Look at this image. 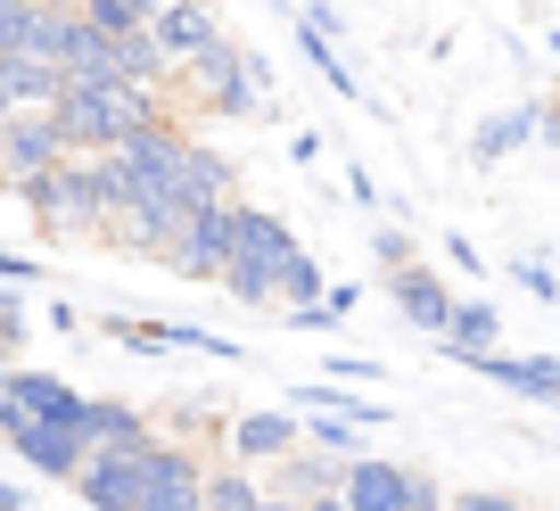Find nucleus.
Masks as SVG:
<instances>
[{"label": "nucleus", "mask_w": 560, "mask_h": 511, "mask_svg": "<svg viewBox=\"0 0 560 511\" xmlns=\"http://www.w3.org/2000/svg\"><path fill=\"white\" fill-rule=\"evenodd\" d=\"M67 158H107V149L140 141L149 124H165L158 91H132V83H67V100L50 107Z\"/></svg>", "instance_id": "f257e3e1"}, {"label": "nucleus", "mask_w": 560, "mask_h": 511, "mask_svg": "<svg viewBox=\"0 0 560 511\" xmlns=\"http://www.w3.org/2000/svg\"><path fill=\"white\" fill-rule=\"evenodd\" d=\"M298 256H305L298 231L280 223V214H264V207H247V198H240V247H231V265H223V298L280 305V289H289Z\"/></svg>", "instance_id": "f03ea898"}, {"label": "nucleus", "mask_w": 560, "mask_h": 511, "mask_svg": "<svg viewBox=\"0 0 560 511\" xmlns=\"http://www.w3.org/2000/svg\"><path fill=\"white\" fill-rule=\"evenodd\" d=\"M174 83L190 91L207 116H272V67H264L256 50H240L231 34L214 42V50H198Z\"/></svg>", "instance_id": "7ed1b4c3"}, {"label": "nucleus", "mask_w": 560, "mask_h": 511, "mask_svg": "<svg viewBox=\"0 0 560 511\" xmlns=\"http://www.w3.org/2000/svg\"><path fill=\"white\" fill-rule=\"evenodd\" d=\"M18 198L34 207V223L50 231V240H107V198H100L91 158H58L50 174L18 182Z\"/></svg>", "instance_id": "20e7f679"}, {"label": "nucleus", "mask_w": 560, "mask_h": 511, "mask_svg": "<svg viewBox=\"0 0 560 511\" xmlns=\"http://www.w3.org/2000/svg\"><path fill=\"white\" fill-rule=\"evenodd\" d=\"M338 503H347V511H445V487L429 471H412V462L363 454L347 471V487H338Z\"/></svg>", "instance_id": "39448f33"}, {"label": "nucleus", "mask_w": 560, "mask_h": 511, "mask_svg": "<svg viewBox=\"0 0 560 511\" xmlns=\"http://www.w3.org/2000/svg\"><path fill=\"white\" fill-rule=\"evenodd\" d=\"M132 511H207V462L190 445L158 438L149 445V471H140V503Z\"/></svg>", "instance_id": "423d86ee"}, {"label": "nucleus", "mask_w": 560, "mask_h": 511, "mask_svg": "<svg viewBox=\"0 0 560 511\" xmlns=\"http://www.w3.org/2000/svg\"><path fill=\"white\" fill-rule=\"evenodd\" d=\"M231 247H240V207H207V214H190V223H182L165 272H182V281H223Z\"/></svg>", "instance_id": "0eeeda50"}, {"label": "nucleus", "mask_w": 560, "mask_h": 511, "mask_svg": "<svg viewBox=\"0 0 560 511\" xmlns=\"http://www.w3.org/2000/svg\"><path fill=\"white\" fill-rule=\"evenodd\" d=\"M149 445H158V438H149ZM149 445H107V454H91L83 471H74L83 511H132L140 503V471H149Z\"/></svg>", "instance_id": "6e6552de"}, {"label": "nucleus", "mask_w": 560, "mask_h": 511, "mask_svg": "<svg viewBox=\"0 0 560 511\" xmlns=\"http://www.w3.org/2000/svg\"><path fill=\"white\" fill-rule=\"evenodd\" d=\"M58 158H67V141H58L50 107H18V116L0 124V182H34V174H50Z\"/></svg>", "instance_id": "1a4fd4ad"}, {"label": "nucleus", "mask_w": 560, "mask_h": 511, "mask_svg": "<svg viewBox=\"0 0 560 511\" xmlns=\"http://www.w3.org/2000/svg\"><path fill=\"white\" fill-rule=\"evenodd\" d=\"M387 298H396V314L412 322V330L445 338V322H454L462 289H445V272H429V265H404V272H387Z\"/></svg>", "instance_id": "9d476101"}, {"label": "nucleus", "mask_w": 560, "mask_h": 511, "mask_svg": "<svg viewBox=\"0 0 560 511\" xmlns=\"http://www.w3.org/2000/svg\"><path fill=\"white\" fill-rule=\"evenodd\" d=\"M223 438H231V462H240V471H256V462L298 454V445H305V421H298V413H280V405H264V413H240Z\"/></svg>", "instance_id": "9b49d317"}, {"label": "nucleus", "mask_w": 560, "mask_h": 511, "mask_svg": "<svg viewBox=\"0 0 560 511\" xmlns=\"http://www.w3.org/2000/svg\"><path fill=\"white\" fill-rule=\"evenodd\" d=\"M354 462H363V454H354ZM354 462H347V454H322V445H298V454H280V462H272V487H264V495H289V503H322V495L347 487Z\"/></svg>", "instance_id": "f8f14e48"}, {"label": "nucleus", "mask_w": 560, "mask_h": 511, "mask_svg": "<svg viewBox=\"0 0 560 511\" xmlns=\"http://www.w3.org/2000/svg\"><path fill=\"white\" fill-rule=\"evenodd\" d=\"M9 445H18V462H25V471L67 478V487H74V471L91 462L83 429H58V421H18V429H9Z\"/></svg>", "instance_id": "ddd939ff"}, {"label": "nucleus", "mask_w": 560, "mask_h": 511, "mask_svg": "<svg viewBox=\"0 0 560 511\" xmlns=\"http://www.w3.org/2000/svg\"><path fill=\"white\" fill-rule=\"evenodd\" d=\"M149 34H158V50L174 58V74H182L198 50H214V42H223V25H214V9H207V0H158Z\"/></svg>", "instance_id": "4468645a"}, {"label": "nucleus", "mask_w": 560, "mask_h": 511, "mask_svg": "<svg viewBox=\"0 0 560 511\" xmlns=\"http://www.w3.org/2000/svg\"><path fill=\"white\" fill-rule=\"evenodd\" d=\"M445 363H487V355H503V314H494V298H470L462 289V305H454V322H445Z\"/></svg>", "instance_id": "2eb2a0df"}, {"label": "nucleus", "mask_w": 560, "mask_h": 511, "mask_svg": "<svg viewBox=\"0 0 560 511\" xmlns=\"http://www.w3.org/2000/svg\"><path fill=\"white\" fill-rule=\"evenodd\" d=\"M298 50L314 58V74H322V83L338 91V100H363V83H354L347 50H338V18L322 9V0H314V9H298ZM363 107H371V100H363Z\"/></svg>", "instance_id": "dca6fc26"}, {"label": "nucleus", "mask_w": 560, "mask_h": 511, "mask_svg": "<svg viewBox=\"0 0 560 511\" xmlns=\"http://www.w3.org/2000/svg\"><path fill=\"white\" fill-rule=\"evenodd\" d=\"M527 141H544V100H511V107H494V116L470 132V165H503L511 149H527Z\"/></svg>", "instance_id": "f3484780"}, {"label": "nucleus", "mask_w": 560, "mask_h": 511, "mask_svg": "<svg viewBox=\"0 0 560 511\" xmlns=\"http://www.w3.org/2000/svg\"><path fill=\"white\" fill-rule=\"evenodd\" d=\"M494 380V388H511V396H527V405H560V355H487L478 363Z\"/></svg>", "instance_id": "a211bd4d"}, {"label": "nucleus", "mask_w": 560, "mask_h": 511, "mask_svg": "<svg viewBox=\"0 0 560 511\" xmlns=\"http://www.w3.org/2000/svg\"><path fill=\"white\" fill-rule=\"evenodd\" d=\"M289 413H330V421H347V429H387V405H371V396H354L347 380H298V396H289Z\"/></svg>", "instance_id": "6ab92c4d"}, {"label": "nucleus", "mask_w": 560, "mask_h": 511, "mask_svg": "<svg viewBox=\"0 0 560 511\" xmlns=\"http://www.w3.org/2000/svg\"><path fill=\"white\" fill-rule=\"evenodd\" d=\"M158 429H149V413L140 405H116V396H91L83 405V445L91 454H107V445H149Z\"/></svg>", "instance_id": "aec40b11"}, {"label": "nucleus", "mask_w": 560, "mask_h": 511, "mask_svg": "<svg viewBox=\"0 0 560 511\" xmlns=\"http://www.w3.org/2000/svg\"><path fill=\"white\" fill-rule=\"evenodd\" d=\"M0 83H9L18 107H58L67 100V74H58L50 58H0Z\"/></svg>", "instance_id": "412c9836"}, {"label": "nucleus", "mask_w": 560, "mask_h": 511, "mask_svg": "<svg viewBox=\"0 0 560 511\" xmlns=\"http://www.w3.org/2000/svg\"><path fill=\"white\" fill-rule=\"evenodd\" d=\"M74 9H83V25H91V34H107V42L149 34V18H158V0H74Z\"/></svg>", "instance_id": "4be33fe9"}, {"label": "nucleus", "mask_w": 560, "mask_h": 511, "mask_svg": "<svg viewBox=\"0 0 560 511\" xmlns=\"http://www.w3.org/2000/svg\"><path fill=\"white\" fill-rule=\"evenodd\" d=\"M264 503V487L231 462V471H207V511H256Z\"/></svg>", "instance_id": "5701e85b"}, {"label": "nucleus", "mask_w": 560, "mask_h": 511, "mask_svg": "<svg viewBox=\"0 0 560 511\" xmlns=\"http://www.w3.org/2000/svg\"><path fill=\"white\" fill-rule=\"evenodd\" d=\"M107 338L132 355H174V322H132V314H107Z\"/></svg>", "instance_id": "b1692460"}, {"label": "nucleus", "mask_w": 560, "mask_h": 511, "mask_svg": "<svg viewBox=\"0 0 560 511\" xmlns=\"http://www.w3.org/2000/svg\"><path fill=\"white\" fill-rule=\"evenodd\" d=\"M305 421V445H322V454H363V429H347V421H330V413H298Z\"/></svg>", "instance_id": "393cba45"}, {"label": "nucleus", "mask_w": 560, "mask_h": 511, "mask_svg": "<svg viewBox=\"0 0 560 511\" xmlns=\"http://www.w3.org/2000/svg\"><path fill=\"white\" fill-rule=\"evenodd\" d=\"M174 355H214V363H240V347H231L223 330H198V322H174Z\"/></svg>", "instance_id": "a878e982"}, {"label": "nucleus", "mask_w": 560, "mask_h": 511, "mask_svg": "<svg viewBox=\"0 0 560 511\" xmlns=\"http://www.w3.org/2000/svg\"><path fill=\"white\" fill-rule=\"evenodd\" d=\"M511 281L527 289V298H544V305H560V272L544 265V256H511Z\"/></svg>", "instance_id": "bb28decb"}, {"label": "nucleus", "mask_w": 560, "mask_h": 511, "mask_svg": "<svg viewBox=\"0 0 560 511\" xmlns=\"http://www.w3.org/2000/svg\"><path fill=\"white\" fill-rule=\"evenodd\" d=\"M25 330H34V322H25L18 289H0V363H9V355H25Z\"/></svg>", "instance_id": "cd10ccee"}, {"label": "nucleus", "mask_w": 560, "mask_h": 511, "mask_svg": "<svg viewBox=\"0 0 560 511\" xmlns=\"http://www.w3.org/2000/svg\"><path fill=\"white\" fill-rule=\"evenodd\" d=\"M371 256H380V272L420 265V256H412V231H396V223H387V231H371Z\"/></svg>", "instance_id": "c85d7f7f"}, {"label": "nucleus", "mask_w": 560, "mask_h": 511, "mask_svg": "<svg viewBox=\"0 0 560 511\" xmlns=\"http://www.w3.org/2000/svg\"><path fill=\"white\" fill-rule=\"evenodd\" d=\"M445 511H527L520 495H503V487H470V495H454Z\"/></svg>", "instance_id": "c756f323"}, {"label": "nucleus", "mask_w": 560, "mask_h": 511, "mask_svg": "<svg viewBox=\"0 0 560 511\" xmlns=\"http://www.w3.org/2000/svg\"><path fill=\"white\" fill-rule=\"evenodd\" d=\"M42 281V265L34 256H18V247H0V289H34Z\"/></svg>", "instance_id": "7c9ffc66"}, {"label": "nucleus", "mask_w": 560, "mask_h": 511, "mask_svg": "<svg viewBox=\"0 0 560 511\" xmlns=\"http://www.w3.org/2000/svg\"><path fill=\"white\" fill-rule=\"evenodd\" d=\"M445 265H454L462 281H478V272H487V256H478V247L462 240V231H445Z\"/></svg>", "instance_id": "2f4dec72"}, {"label": "nucleus", "mask_w": 560, "mask_h": 511, "mask_svg": "<svg viewBox=\"0 0 560 511\" xmlns=\"http://www.w3.org/2000/svg\"><path fill=\"white\" fill-rule=\"evenodd\" d=\"M322 380H380V363H363V355H330Z\"/></svg>", "instance_id": "473e14b6"}, {"label": "nucleus", "mask_w": 560, "mask_h": 511, "mask_svg": "<svg viewBox=\"0 0 560 511\" xmlns=\"http://www.w3.org/2000/svg\"><path fill=\"white\" fill-rule=\"evenodd\" d=\"M0 511H34V495H25L18 478H0Z\"/></svg>", "instance_id": "72a5a7b5"}, {"label": "nucleus", "mask_w": 560, "mask_h": 511, "mask_svg": "<svg viewBox=\"0 0 560 511\" xmlns=\"http://www.w3.org/2000/svg\"><path fill=\"white\" fill-rule=\"evenodd\" d=\"M256 511H305V503H289V495H264V503Z\"/></svg>", "instance_id": "f704fd0d"}, {"label": "nucleus", "mask_w": 560, "mask_h": 511, "mask_svg": "<svg viewBox=\"0 0 560 511\" xmlns=\"http://www.w3.org/2000/svg\"><path fill=\"white\" fill-rule=\"evenodd\" d=\"M9 116H18V100H9V83H0V124H9Z\"/></svg>", "instance_id": "c9c22d12"}, {"label": "nucleus", "mask_w": 560, "mask_h": 511, "mask_svg": "<svg viewBox=\"0 0 560 511\" xmlns=\"http://www.w3.org/2000/svg\"><path fill=\"white\" fill-rule=\"evenodd\" d=\"M305 511H347V503H338V495H322V503H305Z\"/></svg>", "instance_id": "e433bc0d"}, {"label": "nucleus", "mask_w": 560, "mask_h": 511, "mask_svg": "<svg viewBox=\"0 0 560 511\" xmlns=\"http://www.w3.org/2000/svg\"><path fill=\"white\" fill-rule=\"evenodd\" d=\"M34 9H74V0H34Z\"/></svg>", "instance_id": "4c0bfd02"}, {"label": "nucleus", "mask_w": 560, "mask_h": 511, "mask_svg": "<svg viewBox=\"0 0 560 511\" xmlns=\"http://www.w3.org/2000/svg\"><path fill=\"white\" fill-rule=\"evenodd\" d=\"M544 42H552V58H560V34H544Z\"/></svg>", "instance_id": "58836bf2"}]
</instances>
